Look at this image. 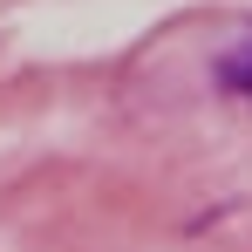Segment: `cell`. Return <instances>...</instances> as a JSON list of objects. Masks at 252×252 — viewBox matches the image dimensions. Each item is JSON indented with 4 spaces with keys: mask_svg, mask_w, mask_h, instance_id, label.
<instances>
[{
    "mask_svg": "<svg viewBox=\"0 0 252 252\" xmlns=\"http://www.w3.org/2000/svg\"><path fill=\"white\" fill-rule=\"evenodd\" d=\"M218 82L232 89V95H252V34L239 48H225V62H218Z\"/></svg>",
    "mask_w": 252,
    "mask_h": 252,
    "instance_id": "cell-1",
    "label": "cell"
}]
</instances>
